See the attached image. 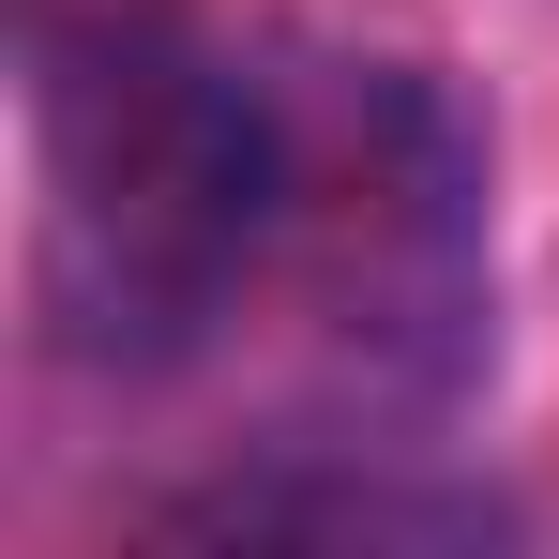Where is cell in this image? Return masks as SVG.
Here are the masks:
<instances>
[{"mask_svg": "<svg viewBox=\"0 0 559 559\" xmlns=\"http://www.w3.org/2000/svg\"><path fill=\"white\" fill-rule=\"evenodd\" d=\"M46 287L92 364H197L258 287H333L348 333L468 302V136L393 61H287L197 0H46Z\"/></svg>", "mask_w": 559, "mask_h": 559, "instance_id": "cell-1", "label": "cell"}, {"mask_svg": "<svg viewBox=\"0 0 559 559\" xmlns=\"http://www.w3.org/2000/svg\"><path fill=\"white\" fill-rule=\"evenodd\" d=\"M167 530H212V545H273V530H318V545H468V530H499L484 499H439V484H273V468H242V484H212V499H167Z\"/></svg>", "mask_w": 559, "mask_h": 559, "instance_id": "cell-2", "label": "cell"}]
</instances>
